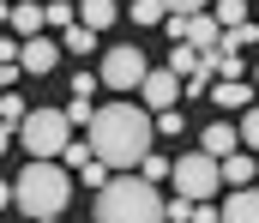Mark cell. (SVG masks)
Returning <instances> with one entry per match:
<instances>
[{
	"label": "cell",
	"mask_w": 259,
	"mask_h": 223,
	"mask_svg": "<svg viewBox=\"0 0 259 223\" xmlns=\"http://www.w3.org/2000/svg\"><path fill=\"white\" fill-rule=\"evenodd\" d=\"M78 175H84V187H109V175H115V169H109V163H97V157H91V163H84V169H78Z\"/></svg>",
	"instance_id": "obj_26"
},
{
	"label": "cell",
	"mask_w": 259,
	"mask_h": 223,
	"mask_svg": "<svg viewBox=\"0 0 259 223\" xmlns=\"http://www.w3.org/2000/svg\"><path fill=\"white\" fill-rule=\"evenodd\" d=\"M91 115H97L91 97H72V103H66V121H72V127H91Z\"/></svg>",
	"instance_id": "obj_23"
},
{
	"label": "cell",
	"mask_w": 259,
	"mask_h": 223,
	"mask_svg": "<svg viewBox=\"0 0 259 223\" xmlns=\"http://www.w3.org/2000/svg\"><path fill=\"white\" fill-rule=\"evenodd\" d=\"M42 223H61V217H42Z\"/></svg>",
	"instance_id": "obj_36"
},
{
	"label": "cell",
	"mask_w": 259,
	"mask_h": 223,
	"mask_svg": "<svg viewBox=\"0 0 259 223\" xmlns=\"http://www.w3.org/2000/svg\"><path fill=\"white\" fill-rule=\"evenodd\" d=\"M163 205L169 199L145 175H133V169L109 175V187H97V223H169Z\"/></svg>",
	"instance_id": "obj_2"
},
{
	"label": "cell",
	"mask_w": 259,
	"mask_h": 223,
	"mask_svg": "<svg viewBox=\"0 0 259 223\" xmlns=\"http://www.w3.org/2000/svg\"><path fill=\"white\" fill-rule=\"evenodd\" d=\"M139 103H145L151 115H163V109H175V103H181V78L169 73V67H157V73H145V84H139Z\"/></svg>",
	"instance_id": "obj_7"
},
{
	"label": "cell",
	"mask_w": 259,
	"mask_h": 223,
	"mask_svg": "<svg viewBox=\"0 0 259 223\" xmlns=\"http://www.w3.org/2000/svg\"><path fill=\"white\" fill-rule=\"evenodd\" d=\"M253 91H259V67H253Z\"/></svg>",
	"instance_id": "obj_35"
},
{
	"label": "cell",
	"mask_w": 259,
	"mask_h": 223,
	"mask_svg": "<svg viewBox=\"0 0 259 223\" xmlns=\"http://www.w3.org/2000/svg\"><path fill=\"white\" fill-rule=\"evenodd\" d=\"M139 175H145V181H151V187H157V181H163V175H169V157H157V151H151V157H145V163H139Z\"/></svg>",
	"instance_id": "obj_25"
},
{
	"label": "cell",
	"mask_w": 259,
	"mask_h": 223,
	"mask_svg": "<svg viewBox=\"0 0 259 223\" xmlns=\"http://www.w3.org/2000/svg\"><path fill=\"white\" fill-rule=\"evenodd\" d=\"M12 78H18V67H0V91H12Z\"/></svg>",
	"instance_id": "obj_33"
},
{
	"label": "cell",
	"mask_w": 259,
	"mask_h": 223,
	"mask_svg": "<svg viewBox=\"0 0 259 223\" xmlns=\"http://www.w3.org/2000/svg\"><path fill=\"white\" fill-rule=\"evenodd\" d=\"M97 84H103L97 73H78V78H72V97H97Z\"/></svg>",
	"instance_id": "obj_29"
},
{
	"label": "cell",
	"mask_w": 259,
	"mask_h": 223,
	"mask_svg": "<svg viewBox=\"0 0 259 223\" xmlns=\"http://www.w3.org/2000/svg\"><path fill=\"white\" fill-rule=\"evenodd\" d=\"M6 24H12V36L24 42V36H42V24H49V18H42V6H36V0H12V18H6Z\"/></svg>",
	"instance_id": "obj_10"
},
{
	"label": "cell",
	"mask_w": 259,
	"mask_h": 223,
	"mask_svg": "<svg viewBox=\"0 0 259 223\" xmlns=\"http://www.w3.org/2000/svg\"><path fill=\"white\" fill-rule=\"evenodd\" d=\"M145 73H151V67H145V49H109V55H103V84H109V91H139V84H145Z\"/></svg>",
	"instance_id": "obj_6"
},
{
	"label": "cell",
	"mask_w": 259,
	"mask_h": 223,
	"mask_svg": "<svg viewBox=\"0 0 259 223\" xmlns=\"http://www.w3.org/2000/svg\"><path fill=\"white\" fill-rule=\"evenodd\" d=\"M115 18H121V6H115V0H78V24H91L97 36H103Z\"/></svg>",
	"instance_id": "obj_14"
},
{
	"label": "cell",
	"mask_w": 259,
	"mask_h": 223,
	"mask_svg": "<svg viewBox=\"0 0 259 223\" xmlns=\"http://www.w3.org/2000/svg\"><path fill=\"white\" fill-rule=\"evenodd\" d=\"M61 163H66V169H84V163H91V139H84V145H78V139H72V145L61 151Z\"/></svg>",
	"instance_id": "obj_27"
},
{
	"label": "cell",
	"mask_w": 259,
	"mask_h": 223,
	"mask_svg": "<svg viewBox=\"0 0 259 223\" xmlns=\"http://www.w3.org/2000/svg\"><path fill=\"white\" fill-rule=\"evenodd\" d=\"M55 61H61V42H49V36H24L18 42V73H55Z\"/></svg>",
	"instance_id": "obj_8"
},
{
	"label": "cell",
	"mask_w": 259,
	"mask_h": 223,
	"mask_svg": "<svg viewBox=\"0 0 259 223\" xmlns=\"http://www.w3.org/2000/svg\"><path fill=\"white\" fill-rule=\"evenodd\" d=\"M66 199H72V175H66V163H55V157H30L24 175L12 181V205H18L30 223L61 217Z\"/></svg>",
	"instance_id": "obj_3"
},
{
	"label": "cell",
	"mask_w": 259,
	"mask_h": 223,
	"mask_svg": "<svg viewBox=\"0 0 259 223\" xmlns=\"http://www.w3.org/2000/svg\"><path fill=\"white\" fill-rule=\"evenodd\" d=\"M217 223H259V193L235 187V193H229V205L217 211Z\"/></svg>",
	"instance_id": "obj_13"
},
{
	"label": "cell",
	"mask_w": 259,
	"mask_h": 223,
	"mask_svg": "<svg viewBox=\"0 0 259 223\" xmlns=\"http://www.w3.org/2000/svg\"><path fill=\"white\" fill-rule=\"evenodd\" d=\"M217 169H223V187H253V157L247 151H229Z\"/></svg>",
	"instance_id": "obj_15"
},
{
	"label": "cell",
	"mask_w": 259,
	"mask_h": 223,
	"mask_svg": "<svg viewBox=\"0 0 259 223\" xmlns=\"http://www.w3.org/2000/svg\"><path fill=\"white\" fill-rule=\"evenodd\" d=\"M241 145L259 151V103H253V109H241Z\"/></svg>",
	"instance_id": "obj_22"
},
{
	"label": "cell",
	"mask_w": 259,
	"mask_h": 223,
	"mask_svg": "<svg viewBox=\"0 0 259 223\" xmlns=\"http://www.w3.org/2000/svg\"><path fill=\"white\" fill-rule=\"evenodd\" d=\"M42 18H49L55 30H66V24H78V6H72V0H49V6H42Z\"/></svg>",
	"instance_id": "obj_18"
},
{
	"label": "cell",
	"mask_w": 259,
	"mask_h": 223,
	"mask_svg": "<svg viewBox=\"0 0 259 223\" xmlns=\"http://www.w3.org/2000/svg\"><path fill=\"white\" fill-rule=\"evenodd\" d=\"M61 49H72V55H91V49H97V30H91V24H66V30H61Z\"/></svg>",
	"instance_id": "obj_16"
},
{
	"label": "cell",
	"mask_w": 259,
	"mask_h": 223,
	"mask_svg": "<svg viewBox=\"0 0 259 223\" xmlns=\"http://www.w3.org/2000/svg\"><path fill=\"white\" fill-rule=\"evenodd\" d=\"M175 18H181V12H175ZM217 36H223V24H217L211 12H187L175 42H187V49H199V55H205V49H217Z\"/></svg>",
	"instance_id": "obj_9"
},
{
	"label": "cell",
	"mask_w": 259,
	"mask_h": 223,
	"mask_svg": "<svg viewBox=\"0 0 259 223\" xmlns=\"http://www.w3.org/2000/svg\"><path fill=\"white\" fill-rule=\"evenodd\" d=\"M163 18H169L163 0H133V24H163Z\"/></svg>",
	"instance_id": "obj_20"
},
{
	"label": "cell",
	"mask_w": 259,
	"mask_h": 223,
	"mask_svg": "<svg viewBox=\"0 0 259 223\" xmlns=\"http://www.w3.org/2000/svg\"><path fill=\"white\" fill-rule=\"evenodd\" d=\"M235 145H241V127H229V121H217V127H205V133H199V151H211L217 163H223Z\"/></svg>",
	"instance_id": "obj_12"
},
{
	"label": "cell",
	"mask_w": 259,
	"mask_h": 223,
	"mask_svg": "<svg viewBox=\"0 0 259 223\" xmlns=\"http://www.w3.org/2000/svg\"><path fill=\"white\" fill-rule=\"evenodd\" d=\"M163 6H169V12H181V18H187V12H211V0H163Z\"/></svg>",
	"instance_id": "obj_28"
},
{
	"label": "cell",
	"mask_w": 259,
	"mask_h": 223,
	"mask_svg": "<svg viewBox=\"0 0 259 223\" xmlns=\"http://www.w3.org/2000/svg\"><path fill=\"white\" fill-rule=\"evenodd\" d=\"M157 139H181V109H163L157 115Z\"/></svg>",
	"instance_id": "obj_24"
},
{
	"label": "cell",
	"mask_w": 259,
	"mask_h": 223,
	"mask_svg": "<svg viewBox=\"0 0 259 223\" xmlns=\"http://www.w3.org/2000/svg\"><path fill=\"white\" fill-rule=\"evenodd\" d=\"M24 115H30V109H24V97H12V91H0V121H6V127H18Z\"/></svg>",
	"instance_id": "obj_21"
},
{
	"label": "cell",
	"mask_w": 259,
	"mask_h": 223,
	"mask_svg": "<svg viewBox=\"0 0 259 223\" xmlns=\"http://www.w3.org/2000/svg\"><path fill=\"white\" fill-rule=\"evenodd\" d=\"M6 151H12V127L0 121V157H6Z\"/></svg>",
	"instance_id": "obj_32"
},
{
	"label": "cell",
	"mask_w": 259,
	"mask_h": 223,
	"mask_svg": "<svg viewBox=\"0 0 259 223\" xmlns=\"http://www.w3.org/2000/svg\"><path fill=\"white\" fill-rule=\"evenodd\" d=\"M193 67H199V49H187V42H175V49H169V73H175V78H187Z\"/></svg>",
	"instance_id": "obj_19"
},
{
	"label": "cell",
	"mask_w": 259,
	"mask_h": 223,
	"mask_svg": "<svg viewBox=\"0 0 259 223\" xmlns=\"http://www.w3.org/2000/svg\"><path fill=\"white\" fill-rule=\"evenodd\" d=\"M18 145L30 151V157H61L72 145V121H66V109H30L24 121H18Z\"/></svg>",
	"instance_id": "obj_4"
},
{
	"label": "cell",
	"mask_w": 259,
	"mask_h": 223,
	"mask_svg": "<svg viewBox=\"0 0 259 223\" xmlns=\"http://www.w3.org/2000/svg\"><path fill=\"white\" fill-rule=\"evenodd\" d=\"M187 223H217V205H211V199H193V217Z\"/></svg>",
	"instance_id": "obj_30"
},
{
	"label": "cell",
	"mask_w": 259,
	"mask_h": 223,
	"mask_svg": "<svg viewBox=\"0 0 259 223\" xmlns=\"http://www.w3.org/2000/svg\"><path fill=\"white\" fill-rule=\"evenodd\" d=\"M169 181H175V193H187V199H211V193H223V169H217L211 151L175 157V163H169Z\"/></svg>",
	"instance_id": "obj_5"
},
{
	"label": "cell",
	"mask_w": 259,
	"mask_h": 223,
	"mask_svg": "<svg viewBox=\"0 0 259 223\" xmlns=\"http://www.w3.org/2000/svg\"><path fill=\"white\" fill-rule=\"evenodd\" d=\"M0 205H12V181H0Z\"/></svg>",
	"instance_id": "obj_34"
},
{
	"label": "cell",
	"mask_w": 259,
	"mask_h": 223,
	"mask_svg": "<svg viewBox=\"0 0 259 223\" xmlns=\"http://www.w3.org/2000/svg\"><path fill=\"white\" fill-rule=\"evenodd\" d=\"M0 67H18V36H0Z\"/></svg>",
	"instance_id": "obj_31"
},
{
	"label": "cell",
	"mask_w": 259,
	"mask_h": 223,
	"mask_svg": "<svg viewBox=\"0 0 259 223\" xmlns=\"http://www.w3.org/2000/svg\"><path fill=\"white\" fill-rule=\"evenodd\" d=\"M84 139H91V157H97V163H109V169L121 175V169H139V163L151 157L157 121H151L145 103H103V109L91 115Z\"/></svg>",
	"instance_id": "obj_1"
},
{
	"label": "cell",
	"mask_w": 259,
	"mask_h": 223,
	"mask_svg": "<svg viewBox=\"0 0 259 223\" xmlns=\"http://www.w3.org/2000/svg\"><path fill=\"white\" fill-rule=\"evenodd\" d=\"M211 18L229 30V24H247V0H211Z\"/></svg>",
	"instance_id": "obj_17"
},
{
	"label": "cell",
	"mask_w": 259,
	"mask_h": 223,
	"mask_svg": "<svg viewBox=\"0 0 259 223\" xmlns=\"http://www.w3.org/2000/svg\"><path fill=\"white\" fill-rule=\"evenodd\" d=\"M253 84H241V78H217V84H211V103H217V109H253Z\"/></svg>",
	"instance_id": "obj_11"
}]
</instances>
